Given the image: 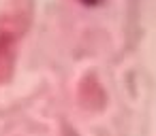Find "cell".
Masks as SVG:
<instances>
[{
  "label": "cell",
  "mask_w": 156,
  "mask_h": 136,
  "mask_svg": "<svg viewBox=\"0 0 156 136\" xmlns=\"http://www.w3.org/2000/svg\"><path fill=\"white\" fill-rule=\"evenodd\" d=\"M26 22H28V13L24 9H17L13 15L5 17L2 26H0V79H2L5 70L11 68V62L15 55V45L26 28Z\"/></svg>",
  "instance_id": "obj_1"
},
{
  "label": "cell",
  "mask_w": 156,
  "mask_h": 136,
  "mask_svg": "<svg viewBox=\"0 0 156 136\" xmlns=\"http://www.w3.org/2000/svg\"><path fill=\"white\" fill-rule=\"evenodd\" d=\"M81 2H86V5H94V2H98V0H81Z\"/></svg>",
  "instance_id": "obj_2"
}]
</instances>
